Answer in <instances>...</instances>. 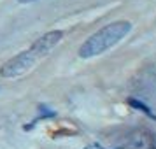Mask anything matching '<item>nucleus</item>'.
<instances>
[{
    "label": "nucleus",
    "mask_w": 156,
    "mask_h": 149,
    "mask_svg": "<svg viewBox=\"0 0 156 149\" xmlns=\"http://www.w3.org/2000/svg\"><path fill=\"white\" fill-rule=\"evenodd\" d=\"M63 39V32L62 30H53L44 34L41 39H37L35 42L30 46L28 49L21 51L20 55L12 56L11 60H7L0 69V76L2 77H18L25 74L27 70H30L34 65L49 55L51 51L56 48L58 44Z\"/></svg>",
    "instance_id": "nucleus-1"
},
{
    "label": "nucleus",
    "mask_w": 156,
    "mask_h": 149,
    "mask_svg": "<svg viewBox=\"0 0 156 149\" xmlns=\"http://www.w3.org/2000/svg\"><path fill=\"white\" fill-rule=\"evenodd\" d=\"M132 23L130 21H114L105 25L104 28H100L97 34H93L81 48H79V56L81 58H93L98 56L107 49H111L112 46L119 42L121 39L130 34Z\"/></svg>",
    "instance_id": "nucleus-2"
},
{
    "label": "nucleus",
    "mask_w": 156,
    "mask_h": 149,
    "mask_svg": "<svg viewBox=\"0 0 156 149\" xmlns=\"http://www.w3.org/2000/svg\"><path fill=\"white\" fill-rule=\"evenodd\" d=\"M128 104H130V105L133 107V109H137V111H140V112H144L146 116H149V118H154V119H156L154 112H153V111H151V109H149V107L146 105V104H142L140 100L130 98V100H128Z\"/></svg>",
    "instance_id": "nucleus-3"
},
{
    "label": "nucleus",
    "mask_w": 156,
    "mask_h": 149,
    "mask_svg": "<svg viewBox=\"0 0 156 149\" xmlns=\"http://www.w3.org/2000/svg\"><path fill=\"white\" fill-rule=\"evenodd\" d=\"M32 2H35V0H20V4H32Z\"/></svg>",
    "instance_id": "nucleus-4"
}]
</instances>
